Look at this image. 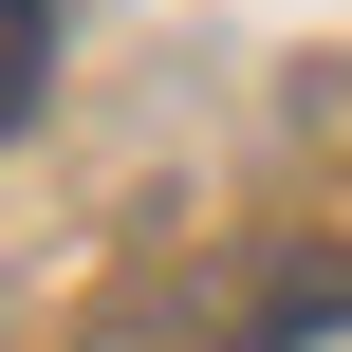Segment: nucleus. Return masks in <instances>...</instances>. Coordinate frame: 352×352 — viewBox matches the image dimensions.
<instances>
[{
	"label": "nucleus",
	"mask_w": 352,
	"mask_h": 352,
	"mask_svg": "<svg viewBox=\"0 0 352 352\" xmlns=\"http://www.w3.org/2000/svg\"><path fill=\"white\" fill-rule=\"evenodd\" d=\"M37 74H56V19H37V0H0V130L37 111Z\"/></svg>",
	"instance_id": "obj_1"
}]
</instances>
